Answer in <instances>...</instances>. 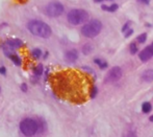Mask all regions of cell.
Here are the masks:
<instances>
[{
    "instance_id": "1",
    "label": "cell",
    "mask_w": 153,
    "mask_h": 137,
    "mask_svg": "<svg viewBox=\"0 0 153 137\" xmlns=\"http://www.w3.org/2000/svg\"><path fill=\"white\" fill-rule=\"evenodd\" d=\"M55 80L56 89L59 94L76 103L86 100L93 87L86 75L71 70L59 73Z\"/></svg>"
},
{
    "instance_id": "2",
    "label": "cell",
    "mask_w": 153,
    "mask_h": 137,
    "mask_svg": "<svg viewBox=\"0 0 153 137\" xmlns=\"http://www.w3.org/2000/svg\"><path fill=\"white\" fill-rule=\"evenodd\" d=\"M27 30L30 34L37 37L48 39L51 36L52 30L47 23L41 20H30L27 23Z\"/></svg>"
},
{
    "instance_id": "3",
    "label": "cell",
    "mask_w": 153,
    "mask_h": 137,
    "mask_svg": "<svg viewBox=\"0 0 153 137\" xmlns=\"http://www.w3.org/2000/svg\"><path fill=\"white\" fill-rule=\"evenodd\" d=\"M67 20L72 25H80L89 20V13L81 8H74L68 13Z\"/></svg>"
},
{
    "instance_id": "4",
    "label": "cell",
    "mask_w": 153,
    "mask_h": 137,
    "mask_svg": "<svg viewBox=\"0 0 153 137\" xmlns=\"http://www.w3.org/2000/svg\"><path fill=\"white\" fill-rule=\"evenodd\" d=\"M102 30V23L98 19H93V20L86 22L81 27V34L86 38H95L100 34Z\"/></svg>"
},
{
    "instance_id": "5",
    "label": "cell",
    "mask_w": 153,
    "mask_h": 137,
    "mask_svg": "<svg viewBox=\"0 0 153 137\" xmlns=\"http://www.w3.org/2000/svg\"><path fill=\"white\" fill-rule=\"evenodd\" d=\"M39 130V122L32 118H24L20 122V131L26 137L35 136Z\"/></svg>"
},
{
    "instance_id": "6",
    "label": "cell",
    "mask_w": 153,
    "mask_h": 137,
    "mask_svg": "<svg viewBox=\"0 0 153 137\" xmlns=\"http://www.w3.org/2000/svg\"><path fill=\"white\" fill-rule=\"evenodd\" d=\"M64 11H65L64 5L61 2H50L44 8L45 15L51 18L59 17L61 15H63Z\"/></svg>"
},
{
    "instance_id": "7",
    "label": "cell",
    "mask_w": 153,
    "mask_h": 137,
    "mask_svg": "<svg viewBox=\"0 0 153 137\" xmlns=\"http://www.w3.org/2000/svg\"><path fill=\"white\" fill-rule=\"evenodd\" d=\"M122 77V69L119 66H115L109 70L105 77V83H115Z\"/></svg>"
},
{
    "instance_id": "8",
    "label": "cell",
    "mask_w": 153,
    "mask_h": 137,
    "mask_svg": "<svg viewBox=\"0 0 153 137\" xmlns=\"http://www.w3.org/2000/svg\"><path fill=\"white\" fill-rule=\"evenodd\" d=\"M138 57H140V60H141L142 62H147V61L150 60L151 58L153 57V46H152V44L149 45V46H147L146 48H144L141 53H140Z\"/></svg>"
},
{
    "instance_id": "9",
    "label": "cell",
    "mask_w": 153,
    "mask_h": 137,
    "mask_svg": "<svg viewBox=\"0 0 153 137\" xmlns=\"http://www.w3.org/2000/svg\"><path fill=\"white\" fill-rule=\"evenodd\" d=\"M78 59V53L76 49H70L65 53V60L68 63H74Z\"/></svg>"
},
{
    "instance_id": "10",
    "label": "cell",
    "mask_w": 153,
    "mask_h": 137,
    "mask_svg": "<svg viewBox=\"0 0 153 137\" xmlns=\"http://www.w3.org/2000/svg\"><path fill=\"white\" fill-rule=\"evenodd\" d=\"M142 81L147 83H150L153 81V70L152 69H147L145 70L142 74Z\"/></svg>"
},
{
    "instance_id": "11",
    "label": "cell",
    "mask_w": 153,
    "mask_h": 137,
    "mask_svg": "<svg viewBox=\"0 0 153 137\" xmlns=\"http://www.w3.org/2000/svg\"><path fill=\"white\" fill-rule=\"evenodd\" d=\"M6 44L10 45L13 48H20L23 46V42L20 39H10L6 41Z\"/></svg>"
},
{
    "instance_id": "12",
    "label": "cell",
    "mask_w": 153,
    "mask_h": 137,
    "mask_svg": "<svg viewBox=\"0 0 153 137\" xmlns=\"http://www.w3.org/2000/svg\"><path fill=\"white\" fill-rule=\"evenodd\" d=\"M10 59V60L14 62V64H16L17 66H21V64H22V60H21V58L19 57V56H17L16 53H12V55L8 57Z\"/></svg>"
},
{
    "instance_id": "13",
    "label": "cell",
    "mask_w": 153,
    "mask_h": 137,
    "mask_svg": "<svg viewBox=\"0 0 153 137\" xmlns=\"http://www.w3.org/2000/svg\"><path fill=\"white\" fill-rule=\"evenodd\" d=\"M82 53L86 56L90 55V53L93 51V46H92L90 43H86V44H84L83 46H82Z\"/></svg>"
},
{
    "instance_id": "14",
    "label": "cell",
    "mask_w": 153,
    "mask_h": 137,
    "mask_svg": "<svg viewBox=\"0 0 153 137\" xmlns=\"http://www.w3.org/2000/svg\"><path fill=\"white\" fill-rule=\"evenodd\" d=\"M101 8H102V10H104V11H107V12L113 13V12H116V11L118 10L119 5L116 4V3H114V4H111L109 6H106V5H102Z\"/></svg>"
},
{
    "instance_id": "15",
    "label": "cell",
    "mask_w": 153,
    "mask_h": 137,
    "mask_svg": "<svg viewBox=\"0 0 153 137\" xmlns=\"http://www.w3.org/2000/svg\"><path fill=\"white\" fill-rule=\"evenodd\" d=\"M43 72H44V67H43L42 64L37 65L35 68L33 69V73H35V75H37V77H41V75L43 74Z\"/></svg>"
},
{
    "instance_id": "16",
    "label": "cell",
    "mask_w": 153,
    "mask_h": 137,
    "mask_svg": "<svg viewBox=\"0 0 153 137\" xmlns=\"http://www.w3.org/2000/svg\"><path fill=\"white\" fill-rule=\"evenodd\" d=\"M151 109H152V106H151V104L149 102H145L142 105V111L144 113H149L151 111Z\"/></svg>"
},
{
    "instance_id": "17",
    "label": "cell",
    "mask_w": 153,
    "mask_h": 137,
    "mask_svg": "<svg viewBox=\"0 0 153 137\" xmlns=\"http://www.w3.org/2000/svg\"><path fill=\"white\" fill-rule=\"evenodd\" d=\"M94 63H95V64L98 65V66L101 68V69H105V68L107 67V63H106L105 61L101 60V59H95Z\"/></svg>"
},
{
    "instance_id": "18",
    "label": "cell",
    "mask_w": 153,
    "mask_h": 137,
    "mask_svg": "<svg viewBox=\"0 0 153 137\" xmlns=\"http://www.w3.org/2000/svg\"><path fill=\"white\" fill-rule=\"evenodd\" d=\"M31 56L35 59H40V58L42 57V50L40 49V48H35V49L31 51Z\"/></svg>"
},
{
    "instance_id": "19",
    "label": "cell",
    "mask_w": 153,
    "mask_h": 137,
    "mask_svg": "<svg viewBox=\"0 0 153 137\" xmlns=\"http://www.w3.org/2000/svg\"><path fill=\"white\" fill-rule=\"evenodd\" d=\"M129 49H130L131 55H136L138 53V46H136V43H131L130 46H129Z\"/></svg>"
},
{
    "instance_id": "20",
    "label": "cell",
    "mask_w": 153,
    "mask_h": 137,
    "mask_svg": "<svg viewBox=\"0 0 153 137\" xmlns=\"http://www.w3.org/2000/svg\"><path fill=\"white\" fill-rule=\"evenodd\" d=\"M146 40H147V34H146V32H144V34L140 35L138 37V39H136V41H138V43H144Z\"/></svg>"
},
{
    "instance_id": "21",
    "label": "cell",
    "mask_w": 153,
    "mask_h": 137,
    "mask_svg": "<svg viewBox=\"0 0 153 137\" xmlns=\"http://www.w3.org/2000/svg\"><path fill=\"white\" fill-rule=\"evenodd\" d=\"M97 92H98V89H97L96 86H93L91 89V92H90V97L91 98H94L95 96L97 95Z\"/></svg>"
},
{
    "instance_id": "22",
    "label": "cell",
    "mask_w": 153,
    "mask_h": 137,
    "mask_svg": "<svg viewBox=\"0 0 153 137\" xmlns=\"http://www.w3.org/2000/svg\"><path fill=\"white\" fill-rule=\"evenodd\" d=\"M130 24H131V22H130V21H128V22H126L125 24H124V26H123V27H122V32H127V30H129V26H130Z\"/></svg>"
},
{
    "instance_id": "23",
    "label": "cell",
    "mask_w": 153,
    "mask_h": 137,
    "mask_svg": "<svg viewBox=\"0 0 153 137\" xmlns=\"http://www.w3.org/2000/svg\"><path fill=\"white\" fill-rule=\"evenodd\" d=\"M134 34V30H131V28H129L127 32H125V38H128V37H130L131 35Z\"/></svg>"
},
{
    "instance_id": "24",
    "label": "cell",
    "mask_w": 153,
    "mask_h": 137,
    "mask_svg": "<svg viewBox=\"0 0 153 137\" xmlns=\"http://www.w3.org/2000/svg\"><path fill=\"white\" fill-rule=\"evenodd\" d=\"M124 137H138L136 136V134L134 132H132V131H130V132H128V133H126L125 134V136Z\"/></svg>"
},
{
    "instance_id": "25",
    "label": "cell",
    "mask_w": 153,
    "mask_h": 137,
    "mask_svg": "<svg viewBox=\"0 0 153 137\" xmlns=\"http://www.w3.org/2000/svg\"><path fill=\"white\" fill-rule=\"evenodd\" d=\"M0 73L2 75L6 74V68H5L4 66H1V67H0Z\"/></svg>"
},
{
    "instance_id": "26",
    "label": "cell",
    "mask_w": 153,
    "mask_h": 137,
    "mask_svg": "<svg viewBox=\"0 0 153 137\" xmlns=\"http://www.w3.org/2000/svg\"><path fill=\"white\" fill-rule=\"evenodd\" d=\"M21 90H22L23 92H26V91H27V85L25 84V83L21 84Z\"/></svg>"
},
{
    "instance_id": "27",
    "label": "cell",
    "mask_w": 153,
    "mask_h": 137,
    "mask_svg": "<svg viewBox=\"0 0 153 137\" xmlns=\"http://www.w3.org/2000/svg\"><path fill=\"white\" fill-rule=\"evenodd\" d=\"M140 1L144 4H149V2H150V0H140Z\"/></svg>"
},
{
    "instance_id": "28",
    "label": "cell",
    "mask_w": 153,
    "mask_h": 137,
    "mask_svg": "<svg viewBox=\"0 0 153 137\" xmlns=\"http://www.w3.org/2000/svg\"><path fill=\"white\" fill-rule=\"evenodd\" d=\"M95 2H103V1H111V0H94Z\"/></svg>"
},
{
    "instance_id": "29",
    "label": "cell",
    "mask_w": 153,
    "mask_h": 137,
    "mask_svg": "<svg viewBox=\"0 0 153 137\" xmlns=\"http://www.w3.org/2000/svg\"><path fill=\"white\" fill-rule=\"evenodd\" d=\"M47 57H48V51H47V53H45V55H44V57H43V58H44V59H46Z\"/></svg>"
},
{
    "instance_id": "30",
    "label": "cell",
    "mask_w": 153,
    "mask_h": 137,
    "mask_svg": "<svg viewBox=\"0 0 153 137\" xmlns=\"http://www.w3.org/2000/svg\"><path fill=\"white\" fill-rule=\"evenodd\" d=\"M149 120H150V122H153V115H152V116H150V118H149Z\"/></svg>"
},
{
    "instance_id": "31",
    "label": "cell",
    "mask_w": 153,
    "mask_h": 137,
    "mask_svg": "<svg viewBox=\"0 0 153 137\" xmlns=\"http://www.w3.org/2000/svg\"><path fill=\"white\" fill-rule=\"evenodd\" d=\"M152 46H153V43H152Z\"/></svg>"
}]
</instances>
